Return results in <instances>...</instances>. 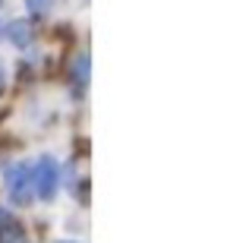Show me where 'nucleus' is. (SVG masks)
Listing matches in <instances>:
<instances>
[{"label":"nucleus","instance_id":"f257e3e1","mask_svg":"<svg viewBox=\"0 0 249 243\" xmlns=\"http://www.w3.org/2000/svg\"><path fill=\"white\" fill-rule=\"evenodd\" d=\"M3 180H6V193H10V202L13 206H29V199H32V170H29V164H10L6 168V174H3Z\"/></svg>","mask_w":249,"mask_h":243},{"label":"nucleus","instance_id":"f03ea898","mask_svg":"<svg viewBox=\"0 0 249 243\" xmlns=\"http://www.w3.org/2000/svg\"><path fill=\"white\" fill-rule=\"evenodd\" d=\"M57 187H60V168H57V161L51 155H44V158H38L35 170H32V189L41 199H54Z\"/></svg>","mask_w":249,"mask_h":243},{"label":"nucleus","instance_id":"7ed1b4c3","mask_svg":"<svg viewBox=\"0 0 249 243\" xmlns=\"http://www.w3.org/2000/svg\"><path fill=\"white\" fill-rule=\"evenodd\" d=\"M0 243H25V231L6 208H0Z\"/></svg>","mask_w":249,"mask_h":243},{"label":"nucleus","instance_id":"20e7f679","mask_svg":"<svg viewBox=\"0 0 249 243\" xmlns=\"http://www.w3.org/2000/svg\"><path fill=\"white\" fill-rule=\"evenodd\" d=\"M10 41L16 44V48H32V41H35V29H32V22L29 19H16V22H10Z\"/></svg>","mask_w":249,"mask_h":243},{"label":"nucleus","instance_id":"39448f33","mask_svg":"<svg viewBox=\"0 0 249 243\" xmlns=\"http://www.w3.org/2000/svg\"><path fill=\"white\" fill-rule=\"evenodd\" d=\"M73 73H76V85L82 89V85L89 82V57H85V54H79L73 60Z\"/></svg>","mask_w":249,"mask_h":243},{"label":"nucleus","instance_id":"423d86ee","mask_svg":"<svg viewBox=\"0 0 249 243\" xmlns=\"http://www.w3.org/2000/svg\"><path fill=\"white\" fill-rule=\"evenodd\" d=\"M51 3H54V0H25V6H29L35 16H44V13L51 10Z\"/></svg>","mask_w":249,"mask_h":243},{"label":"nucleus","instance_id":"0eeeda50","mask_svg":"<svg viewBox=\"0 0 249 243\" xmlns=\"http://www.w3.org/2000/svg\"><path fill=\"white\" fill-rule=\"evenodd\" d=\"M3 82H6V76H3V63H0V92H3Z\"/></svg>","mask_w":249,"mask_h":243},{"label":"nucleus","instance_id":"6e6552de","mask_svg":"<svg viewBox=\"0 0 249 243\" xmlns=\"http://www.w3.org/2000/svg\"><path fill=\"white\" fill-rule=\"evenodd\" d=\"M60 243H73V240H60Z\"/></svg>","mask_w":249,"mask_h":243}]
</instances>
